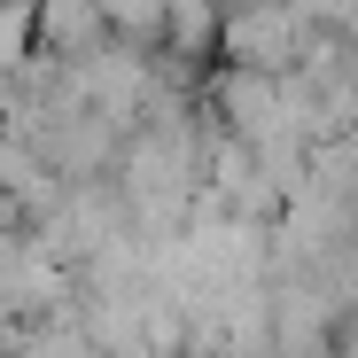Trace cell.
<instances>
[{"instance_id":"cell-1","label":"cell","mask_w":358,"mask_h":358,"mask_svg":"<svg viewBox=\"0 0 358 358\" xmlns=\"http://www.w3.org/2000/svg\"><path fill=\"white\" fill-rule=\"evenodd\" d=\"M226 55H234V71H257V78H280L296 55H304V16L288 8V0H242L226 24H218Z\"/></svg>"},{"instance_id":"cell-4","label":"cell","mask_w":358,"mask_h":358,"mask_svg":"<svg viewBox=\"0 0 358 358\" xmlns=\"http://www.w3.org/2000/svg\"><path fill=\"white\" fill-rule=\"evenodd\" d=\"M101 24H117L125 39H148L164 31V0H101Z\"/></svg>"},{"instance_id":"cell-2","label":"cell","mask_w":358,"mask_h":358,"mask_svg":"<svg viewBox=\"0 0 358 358\" xmlns=\"http://www.w3.org/2000/svg\"><path fill=\"white\" fill-rule=\"evenodd\" d=\"M101 0H39V39L55 55H71V63H86V55L101 47Z\"/></svg>"},{"instance_id":"cell-3","label":"cell","mask_w":358,"mask_h":358,"mask_svg":"<svg viewBox=\"0 0 358 358\" xmlns=\"http://www.w3.org/2000/svg\"><path fill=\"white\" fill-rule=\"evenodd\" d=\"M218 0H164V39L179 47V55H203L210 39H218Z\"/></svg>"}]
</instances>
